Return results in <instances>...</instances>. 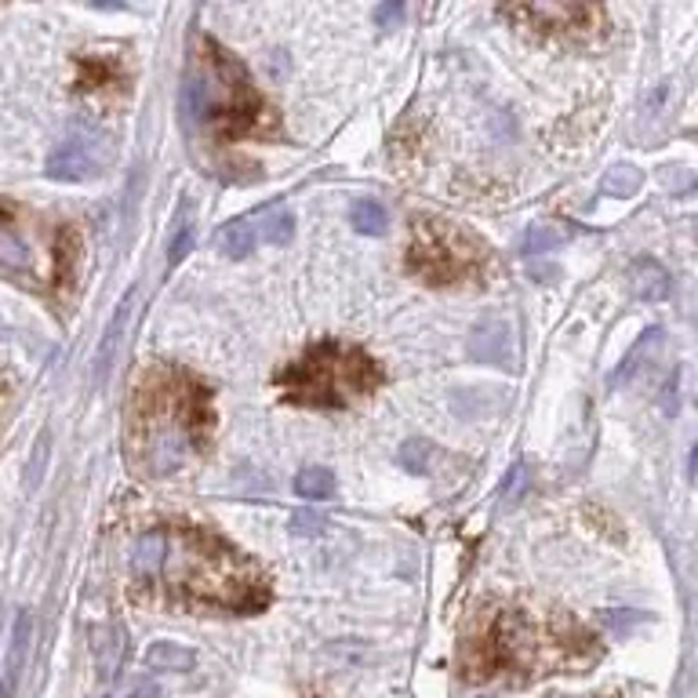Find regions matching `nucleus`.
<instances>
[{
    "instance_id": "obj_1",
    "label": "nucleus",
    "mask_w": 698,
    "mask_h": 698,
    "mask_svg": "<svg viewBox=\"0 0 698 698\" xmlns=\"http://www.w3.org/2000/svg\"><path fill=\"white\" fill-rule=\"evenodd\" d=\"M211 436V396L190 371L157 364L139 376L128 404V463L142 477H168L204 452Z\"/></svg>"
},
{
    "instance_id": "obj_2",
    "label": "nucleus",
    "mask_w": 698,
    "mask_h": 698,
    "mask_svg": "<svg viewBox=\"0 0 698 698\" xmlns=\"http://www.w3.org/2000/svg\"><path fill=\"white\" fill-rule=\"evenodd\" d=\"M160 531H165V553H160V568L146 582V590L160 582L168 601L190 611L255 615V611L266 607V575L236 546L222 542L211 531L193 528V524H168Z\"/></svg>"
},
{
    "instance_id": "obj_3",
    "label": "nucleus",
    "mask_w": 698,
    "mask_h": 698,
    "mask_svg": "<svg viewBox=\"0 0 698 698\" xmlns=\"http://www.w3.org/2000/svg\"><path fill=\"white\" fill-rule=\"evenodd\" d=\"M186 124L208 135H244L262 124L266 103L247 70L211 36H193L190 66L182 84Z\"/></svg>"
},
{
    "instance_id": "obj_4",
    "label": "nucleus",
    "mask_w": 698,
    "mask_h": 698,
    "mask_svg": "<svg viewBox=\"0 0 698 698\" xmlns=\"http://www.w3.org/2000/svg\"><path fill=\"white\" fill-rule=\"evenodd\" d=\"M382 368L357 346L324 342L281 376L284 393L298 408L342 411L357 396H368L379 385Z\"/></svg>"
},
{
    "instance_id": "obj_5",
    "label": "nucleus",
    "mask_w": 698,
    "mask_h": 698,
    "mask_svg": "<svg viewBox=\"0 0 698 698\" xmlns=\"http://www.w3.org/2000/svg\"><path fill=\"white\" fill-rule=\"evenodd\" d=\"M73 258H77V241L70 236V230H55L44 241H30L19 211L0 204V277L47 295L55 288H70Z\"/></svg>"
},
{
    "instance_id": "obj_6",
    "label": "nucleus",
    "mask_w": 698,
    "mask_h": 698,
    "mask_svg": "<svg viewBox=\"0 0 698 698\" xmlns=\"http://www.w3.org/2000/svg\"><path fill=\"white\" fill-rule=\"evenodd\" d=\"M488 244L466 226H455L447 219L419 215L411 222V247H408V266L415 277H422L433 288H447V284H463L480 277L488 269Z\"/></svg>"
},
{
    "instance_id": "obj_7",
    "label": "nucleus",
    "mask_w": 698,
    "mask_h": 698,
    "mask_svg": "<svg viewBox=\"0 0 698 698\" xmlns=\"http://www.w3.org/2000/svg\"><path fill=\"white\" fill-rule=\"evenodd\" d=\"M109 168V139L103 131H73L70 139H62L52 157H47L44 174L55 182H81V179H98Z\"/></svg>"
},
{
    "instance_id": "obj_8",
    "label": "nucleus",
    "mask_w": 698,
    "mask_h": 698,
    "mask_svg": "<svg viewBox=\"0 0 698 698\" xmlns=\"http://www.w3.org/2000/svg\"><path fill=\"white\" fill-rule=\"evenodd\" d=\"M498 15L528 22L539 33L585 36V30L601 27L604 11L593 4H517V8H498Z\"/></svg>"
},
{
    "instance_id": "obj_9",
    "label": "nucleus",
    "mask_w": 698,
    "mask_h": 698,
    "mask_svg": "<svg viewBox=\"0 0 698 698\" xmlns=\"http://www.w3.org/2000/svg\"><path fill=\"white\" fill-rule=\"evenodd\" d=\"M469 349L473 357L484 360V364H509V349H514V331H509L506 320L498 317H484L469 335Z\"/></svg>"
},
{
    "instance_id": "obj_10",
    "label": "nucleus",
    "mask_w": 698,
    "mask_h": 698,
    "mask_svg": "<svg viewBox=\"0 0 698 698\" xmlns=\"http://www.w3.org/2000/svg\"><path fill=\"white\" fill-rule=\"evenodd\" d=\"M626 284H630V292L644 298V303H663V298H669L673 292V281H669V273L666 266L658 258H637L630 266L626 273Z\"/></svg>"
},
{
    "instance_id": "obj_11",
    "label": "nucleus",
    "mask_w": 698,
    "mask_h": 698,
    "mask_svg": "<svg viewBox=\"0 0 698 698\" xmlns=\"http://www.w3.org/2000/svg\"><path fill=\"white\" fill-rule=\"evenodd\" d=\"M146 666L160 669V673H190L197 666V652L193 647L174 644V641H157L146 652Z\"/></svg>"
},
{
    "instance_id": "obj_12",
    "label": "nucleus",
    "mask_w": 698,
    "mask_h": 698,
    "mask_svg": "<svg viewBox=\"0 0 698 698\" xmlns=\"http://www.w3.org/2000/svg\"><path fill=\"white\" fill-rule=\"evenodd\" d=\"M255 244H258V236H255V222H252V215L230 222V226H222V233H219V252L226 255V258H233V262L252 255V252H255Z\"/></svg>"
},
{
    "instance_id": "obj_13",
    "label": "nucleus",
    "mask_w": 698,
    "mask_h": 698,
    "mask_svg": "<svg viewBox=\"0 0 698 698\" xmlns=\"http://www.w3.org/2000/svg\"><path fill=\"white\" fill-rule=\"evenodd\" d=\"M252 222L262 244H288L295 233V215L288 208H269L266 215H252Z\"/></svg>"
},
{
    "instance_id": "obj_14",
    "label": "nucleus",
    "mask_w": 698,
    "mask_h": 698,
    "mask_svg": "<svg viewBox=\"0 0 698 698\" xmlns=\"http://www.w3.org/2000/svg\"><path fill=\"white\" fill-rule=\"evenodd\" d=\"M295 491L309 503H324V498L335 495V473L328 466H306L295 477Z\"/></svg>"
},
{
    "instance_id": "obj_15",
    "label": "nucleus",
    "mask_w": 698,
    "mask_h": 698,
    "mask_svg": "<svg viewBox=\"0 0 698 698\" xmlns=\"http://www.w3.org/2000/svg\"><path fill=\"white\" fill-rule=\"evenodd\" d=\"M396 458H401V466L408 473L422 477V473H430L436 452H433V444L426 441V436H408V441L401 444V452H396Z\"/></svg>"
},
{
    "instance_id": "obj_16",
    "label": "nucleus",
    "mask_w": 698,
    "mask_h": 698,
    "mask_svg": "<svg viewBox=\"0 0 698 698\" xmlns=\"http://www.w3.org/2000/svg\"><path fill=\"white\" fill-rule=\"evenodd\" d=\"M131 298H135V288L124 292L120 306H117V314H114V320H109V328H106V335H103V346H98V379L106 376V364H109V357H114V339L120 335L124 320H128V314H131Z\"/></svg>"
},
{
    "instance_id": "obj_17",
    "label": "nucleus",
    "mask_w": 698,
    "mask_h": 698,
    "mask_svg": "<svg viewBox=\"0 0 698 698\" xmlns=\"http://www.w3.org/2000/svg\"><path fill=\"white\" fill-rule=\"evenodd\" d=\"M641 182H644V174H641V168H633V165L607 168L604 179H601L604 193H611V197H633V193L641 190Z\"/></svg>"
},
{
    "instance_id": "obj_18",
    "label": "nucleus",
    "mask_w": 698,
    "mask_h": 698,
    "mask_svg": "<svg viewBox=\"0 0 698 698\" xmlns=\"http://www.w3.org/2000/svg\"><path fill=\"white\" fill-rule=\"evenodd\" d=\"M349 222H353L357 233L379 236L385 230V204H379V201H357L353 211H349Z\"/></svg>"
},
{
    "instance_id": "obj_19",
    "label": "nucleus",
    "mask_w": 698,
    "mask_h": 698,
    "mask_svg": "<svg viewBox=\"0 0 698 698\" xmlns=\"http://www.w3.org/2000/svg\"><path fill=\"white\" fill-rule=\"evenodd\" d=\"M564 244V233H560L557 226H546V222H539V226H531L528 233H524L520 241V255H542V252H553V247Z\"/></svg>"
},
{
    "instance_id": "obj_20",
    "label": "nucleus",
    "mask_w": 698,
    "mask_h": 698,
    "mask_svg": "<svg viewBox=\"0 0 698 698\" xmlns=\"http://www.w3.org/2000/svg\"><path fill=\"white\" fill-rule=\"evenodd\" d=\"M30 611H22L15 618V637H11V658H8V684L19 680V669H22V658H27V644H30Z\"/></svg>"
},
{
    "instance_id": "obj_21",
    "label": "nucleus",
    "mask_w": 698,
    "mask_h": 698,
    "mask_svg": "<svg viewBox=\"0 0 698 698\" xmlns=\"http://www.w3.org/2000/svg\"><path fill=\"white\" fill-rule=\"evenodd\" d=\"M658 342H663V328H647V331L641 335V342L633 346V353H630L626 360H622V368L615 371V376H611V385H622V382H626L630 371L637 368V360H644L647 353H652V346H658Z\"/></svg>"
},
{
    "instance_id": "obj_22",
    "label": "nucleus",
    "mask_w": 698,
    "mask_h": 698,
    "mask_svg": "<svg viewBox=\"0 0 698 698\" xmlns=\"http://www.w3.org/2000/svg\"><path fill=\"white\" fill-rule=\"evenodd\" d=\"M190 247H193V222H190V204H182L179 226H174L171 247H168V262H171V266H179V262L190 255Z\"/></svg>"
},
{
    "instance_id": "obj_23",
    "label": "nucleus",
    "mask_w": 698,
    "mask_h": 698,
    "mask_svg": "<svg viewBox=\"0 0 698 698\" xmlns=\"http://www.w3.org/2000/svg\"><path fill=\"white\" fill-rule=\"evenodd\" d=\"M528 480H531V466L528 463H517L514 466V473H509L506 477V484H503V509H514L520 498H524V491H528Z\"/></svg>"
},
{
    "instance_id": "obj_24",
    "label": "nucleus",
    "mask_w": 698,
    "mask_h": 698,
    "mask_svg": "<svg viewBox=\"0 0 698 698\" xmlns=\"http://www.w3.org/2000/svg\"><path fill=\"white\" fill-rule=\"evenodd\" d=\"M120 652H124V641H120V630H117V637L106 644L103 658H98V666H103V677H114V669L120 663Z\"/></svg>"
},
{
    "instance_id": "obj_25",
    "label": "nucleus",
    "mask_w": 698,
    "mask_h": 698,
    "mask_svg": "<svg viewBox=\"0 0 698 698\" xmlns=\"http://www.w3.org/2000/svg\"><path fill=\"white\" fill-rule=\"evenodd\" d=\"M404 15V4H396V0H390V4H379L376 8V22H379V30H390L396 19Z\"/></svg>"
},
{
    "instance_id": "obj_26",
    "label": "nucleus",
    "mask_w": 698,
    "mask_h": 698,
    "mask_svg": "<svg viewBox=\"0 0 698 698\" xmlns=\"http://www.w3.org/2000/svg\"><path fill=\"white\" fill-rule=\"evenodd\" d=\"M320 528H324V520L314 517V514H295L292 517V531L295 535H320Z\"/></svg>"
},
{
    "instance_id": "obj_27",
    "label": "nucleus",
    "mask_w": 698,
    "mask_h": 698,
    "mask_svg": "<svg viewBox=\"0 0 698 698\" xmlns=\"http://www.w3.org/2000/svg\"><path fill=\"white\" fill-rule=\"evenodd\" d=\"M128 698H165V691H160L154 680H139V684H135V688H131V695H128Z\"/></svg>"
},
{
    "instance_id": "obj_28",
    "label": "nucleus",
    "mask_w": 698,
    "mask_h": 698,
    "mask_svg": "<svg viewBox=\"0 0 698 698\" xmlns=\"http://www.w3.org/2000/svg\"><path fill=\"white\" fill-rule=\"evenodd\" d=\"M0 698H4V688H0Z\"/></svg>"
}]
</instances>
